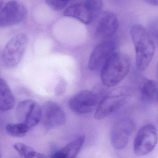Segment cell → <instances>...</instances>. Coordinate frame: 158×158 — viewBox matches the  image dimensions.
<instances>
[{"instance_id":"cell-1","label":"cell","mask_w":158,"mask_h":158,"mask_svg":"<svg viewBox=\"0 0 158 158\" xmlns=\"http://www.w3.org/2000/svg\"><path fill=\"white\" fill-rule=\"evenodd\" d=\"M131 36L135 51V65L139 71L145 70L155 53V44L147 29L142 25L132 27Z\"/></svg>"},{"instance_id":"cell-2","label":"cell","mask_w":158,"mask_h":158,"mask_svg":"<svg viewBox=\"0 0 158 158\" xmlns=\"http://www.w3.org/2000/svg\"><path fill=\"white\" fill-rule=\"evenodd\" d=\"M131 67V60L127 55L116 52L101 69L102 83L107 87H113L127 76Z\"/></svg>"},{"instance_id":"cell-3","label":"cell","mask_w":158,"mask_h":158,"mask_svg":"<svg viewBox=\"0 0 158 158\" xmlns=\"http://www.w3.org/2000/svg\"><path fill=\"white\" fill-rule=\"evenodd\" d=\"M131 94V90L127 86H121L111 90L98 105L95 118L101 120L114 113L127 103Z\"/></svg>"},{"instance_id":"cell-4","label":"cell","mask_w":158,"mask_h":158,"mask_svg":"<svg viewBox=\"0 0 158 158\" xmlns=\"http://www.w3.org/2000/svg\"><path fill=\"white\" fill-rule=\"evenodd\" d=\"M28 43L27 36L20 33L12 37L6 44L2 54V60L6 66H17L22 60Z\"/></svg>"},{"instance_id":"cell-5","label":"cell","mask_w":158,"mask_h":158,"mask_svg":"<svg viewBox=\"0 0 158 158\" xmlns=\"http://www.w3.org/2000/svg\"><path fill=\"white\" fill-rule=\"evenodd\" d=\"M158 142L157 129L152 124H147L138 131L134 143L136 156H145L153 151Z\"/></svg>"},{"instance_id":"cell-6","label":"cell","mask_w":158,"mask_h":158,"mask_svg":"<svg viewBox=\"0 0 158 158\" xmlns=\"http://www.w3.org/2000/svg\"><path fill=\"white\" fill-rule=\"evenodd\" d=\"M27 15L26 6L20 2L11 0L0 9V28L20 24Z\"/></svg>"},{"instance_id":"cell-7","label":"cell","mask_w":158,"mask_h":158,"mask_svg":"<svg viewBox=\"0 0 158 158\" xmlns=\"http://www.w3.org/2000/svg\"><path fill=\"white\" fill-rule=\"evenodd\" d=\"M135 127L134 122L129 118L121 119L114 123L110 130V138L115 149L121 150L126 146Z\"/></svg>"},{"instance_id":"cell-8","label":"cell","mask_w":158,"mask_h":158,"mask_svg":"<svg viewBox=\"0 0 158 158\" xmlns=\"http://www.w3.org/2000/svg\"><path fill=\"white\" fill-rule=\"evenodd\" d=\"M16 117L19 122L31 129L41 121V107L34 100H23L17 106Z\"/></svg>"},{"instance_id":"cell-9","label":"cell","mask_w":158,"mask_h":158,"mask_svg":"<svg viewBox=\"0 0 158 158\" xmlns=\"http://www.w3.org/2000/svg\"><path fill=\"white\" fill-rule=\"evenodd\" d=\"M116 43L106 41L100 43L94 49L89 59L88 67L93 71L101 70L105 63L115 53Z\"/></svg>"},{"instance_id":"cell-10","label":"cell","mask_w":158,"mask_h":158,"mask_svg":"<svg viewBox=\"0 0 158 158\" xmlns=\"http://www.w3.org/2000/svg\"><path fill=\"white\" fill-rule=\"evenodd\" d=\"M98 97L92 91L84 90L74 95L69 102L70 109L78 114L92 112L98 105Z\"/></svg>"},{"instance_id":"cell-11","label":"cell","mask_w":158,"mask_h":158,"mask_svg":"<svg viewBox=\"0 0 158 158\" xmlns=\"http://www.w3.org/2000/svg\"><path fill=\"white\" fill-rule=\"evenodd\" d=\"M41 121L47 129H54L64 124L66 121L65 113L57 103L48 101L41 107Z\"/></svg>"},{"instance_id":"cell-12","label":"cell","mask_w":158,"mask_h":158,"mask_svg":"<svg viewBox=\"0 0 158 158\" xmlns=\"http://www.w3.org/2000/svg\"><path fill=\"white\" fill-rule=\"evenodd\" d=\"M95 30V36L98 39H106L113 36L118 31L119 21L116 15L111 12L99 14Z\"/></svg>"},{"instance_id":"cell-13","label":"cell","mask_w":158,"mask_h":158,"mask_svg":"<svg viewBox=\"0 0 158 158\" xmlns=\"http://www.w3.org/2000/svg\"><path fill=\"white\" fill-rule=\"evenodd\" d=\"M64 15L76 19L85 25L91 23L96 17L85 1L69 6L64 11Z\"/></svg>"},{"instance_id":"cell-14","label":"cell","mask_w":158,"mask_h":158,"mask_svg":"<svg viewBox=\"0 0 158 158\" xmlns=\"http://www.w3.org/2000/svg\"><path fill=\"white\" fill-rule=\"evenodd\" d=\"M85 141L84 135L79 136L69 143L65 146L54 153L52 158H76L81 151Z\"/></svg>"},{"instance_id":"cell-15","label":"cell","mask_w":158,"mask_h":158,"mask_svg":"<svg viewBox=\"0 0 158 158\" xmlns=\"http://www.w3.org/2000/svg\"><path fill=\"white\" fill-rule=\"evenodd\" d=\"M15 98L8 84L0 78V110L6 111L15 106Z\"/></svg>"},{"instance_id":"cell-16","label":"cell","mask_w":158,"mask_h":158,"mask_svg":"<svg viewBox=\"0 0 158 158\" xmlns=\"http://www.w3.org/2000/svg\"><path fill=\"white\" fill-rule=\"evenodd\" d=\"M158 97V82L154 80H147L141 89V99L145 103H152L157 101Z\"/></svg>"},{"instance_id":"cell-17","label":"cell","mask_w":158,"mask_h":158,"mask_svg":"<svg viewBox=\"0 0 158 158\" xmlns=\"http://www.w3.org/2000/svg\"><path fill=\"white\" fill-rule=\"evenodd\" d=\"M14 149L22 157L26 158H44L46 156L38 153L32 147L23 143H15L13 145Z\"/></svg>"},{"instance_id":"cell-18","label":"cell","mask_w":158,"mask_h":158,"mask_svg":"<svg viewBox=\"0 0 158 158\" xmlns=\"http://www.w3.org/2000/svg\"><path fill=\"white\" fill-rule=\"evenodd\" d=\"M30 129L27 126L20 122L8 123L6 127V130L9 135L19 138L25 136Z\"/></svg>"},{"instance_id":"cell-19","label":"cell","mask_w":158,"mask_h":158,"mask_svg":"<svg viewBox=\"0 0 158 158\" xmlns=\"http://www.w3.org/2000/svg\"><path fill=\"white\" fill-rule=\"evenodd\" d=\"M148 31L158 47V17L151 19L148 25Z\"/></svg>"},{"instance_id":"cell-20","label":"cell","mask_w":158,"mask_h":158,"mask_svg":"<svg viewBox=\"0 0 158 158\" xmlns=\"http://www.w3.org/2000/svg\"><path fill=\"white\" fill-rule=\"evenodd\" d=\"M69 0H45L47 5L53 10L61 11L67 5Z\"/></svg>"},{"instance_id":"cell-21","label":"cell","mask_w":158,"mask_h":158,"mask_svg":"<svg viewBox=\"0 0 158 158\" xmlns=\"http://www.w3.org/2000/svg\"><path fill=\"white\" fill-rule=\"evenodd\" d=\"M84 1L93 11L95 16L99 15L103 6L102 0H85Z\"/></svg>"},{"instance_id":"cell-22","label":"cell","mask_w":158,"mask_h":158,"mask_svg":"<svg viewBox=\"0 0 158 158\" xmlns=\"http://www.w3.org/2000/svg\"><path fill=\"white\" fill-rule=\"evenodd\" d=\"M149 4L154 6H158V0H144Z\"/></svg>"},{"instance_id":"cell-23","label":"cell","mask_w":158,"mask_h":158,"mask_svg":"<svg viewBox=\"0 0 158 158\" xmlns=\"http://www.w3.org/2000/svg\"><path fill=\"white\" fill-rule=\"evenodd\" d=\"M4 1V0H0V9L2 8L3 5Z\"/></svg>"},{"instance_id":"cell-24","label":"cell","mask_w":158,"mask_h":158,"mask_svg":"<svg viewBox=\"0 0 158 158\" xmlns=\"http://www.w3.org/2000/svg\"><path fill=\"white\" fill-rule=\"evenodd\" d=\"M156 72V77L158 79V65L157 66V67Z\"/></svg>"},{"instance_id":"cell-25","label":"cell","mask_w":158,"mask_h":158,"mask_svg":"<svg viewBox=\"0 0 158 158\" xmlns=\"http://www.w3.org/2000/svg\"><path fill=\"white\" fill-rule=\"evenodd\" d=\"M0 157H1V154H0Z\"/></svg>"},{"instance_id":"cell-26","label":"cell","mask_w":158,"mask_h":158,"mask_svg":"<svg viewBox=\"0 0 158 158\" xmlns=\"http://www.w3.org/2000/svg\"><path fill=\"white\" fill-rule=\"evenodd\" d=\"M157 102H158V98H157Z\"/></svg>"}]
</instances>
